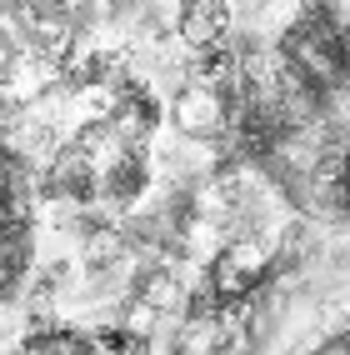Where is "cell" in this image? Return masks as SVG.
<instances>
[{
    "label": "cell",
    "instance_id": "5",
    "mask_svg": "<svg viewBox=\"0 0 350 355\" xmlns=\"http://www.w3.org/2000/svg\"><path fill=\"white\" fill-rule=\"evenodd\" d=\"M175 31L191 51H210V45H220L230 35V6L225 0H180Z\"/></svg>",
    "mask_w": 350,
    "mask_h": 355
},
{
    "label": "cell",
    "instance_id": "3",
    "mask_svg": "<svg viewBox=\"0 0 350 355\" xmlns=\"http://www.w3.org/2000/svg\"><path fill=\"white\" fill-rule=\"evenodd\" d=\"M45 191H51L60 205H70V210L96 205V200H100V160L90 155L80 140H70V146H55L51 171H45Z\"/></svg>",
    "mask_w": 350,
    "mask_h": 355
},
{
    "label": "cell",
    "instance_id": "1",
    "mask_svg": "<svg viewBox=\"0 0 350 355\" xmlns=\"http://www.w3.org/2000/svg\"><path fill=\"white\" fill-rule=\"evenodd\" d=\"M280 60L310 90L331 96V90H340L350 80V31L340 26V15L325 0H315L280 31Z\"/></svg>",
    "mask_w": 350,
    "mask_h": 355
},
{
    "label": "cell",
    "instance_id": "2",
    "mask_svg": "<svg viewBox=\"0 0 350 355\" xmlns=\"http://www.w3.org/2000/svg\"><path fill=\"white\" fill-rule=\"evenodd\" d=\"M265 266H270V255L261 241H230L216 250V260H210V270H205V291L216 295V305L225 315H240L245 311V300L261 291V280H265Z\"/></svg>",
    "mask_w": 350,
    "mask_h": 355
},
{
    "label": "cell",
    "instance_id": "4",
    "mask_svg": "<svg viewBox=\"0 0 350 355\" xmlns=\"http://www.w3.org/2000/svg\"><path fill=\"white\" fill-rule=\"evenodd\" d=\"M170 121H175V130L185 140H220V135H230L225 96H220V90H210V85H200V80H191L170 101Z\"/></svg>",
    "mask_w": 350,
    "mask_h": 355
},
{
    "label": "cell",
    "instance_id": "7",
    "mask_svg": "<svg viewBox=\"0 0 350 355\" xmlns=\"http://www.w3.org/2000/svg\"><path fill=\"white\" fill-rule=\"evenodd\" d=\"M30 6H45V10H55L65 20H76L80 31L90 26V15H96V0H30Z\"/></svg>",
    "mask_w": 350,
    "mask_h": 355
},
{
    "label": "cell",
    "instance_id": "6",
    "mask_svg": "<svg viewBox=\"0 0 350 355\" xmlns=\"http://www.w3.org/2000/svg\"><path fill=\"white\" fill-rule=\"evenodd\" d=\"M20 350H40V355H76V350H90V330H76V325H60V320H35L26 330Z\"/></svg>",
    "mask_w": 350,
    "mask_h": 355
}]
</instances>
